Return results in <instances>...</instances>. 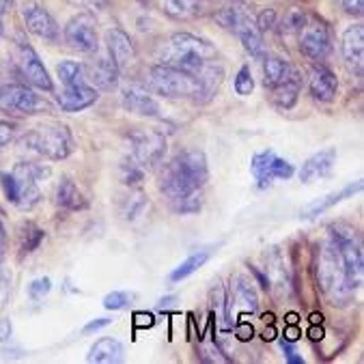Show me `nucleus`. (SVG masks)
<instances>
[{"label":"nucleus","instance_id":"29","mask_svg":"<svg viewBox=\"0 0 364 364\" xmlns=\"http://www.w3.org/2000/svg\"><path fill=\"white\" fill-rule=\"evenodd\" d=\"M56 203H58V207L69 209V211H76V209L87 207V200H85L82 192L78 190V186L71 179H63L60 181V186L56 190Z\"/></svg>","mask_w":364,"mask_h":364},{"label":"nucleus","instance_id":"3","mask_svg":"<svg viewBox=\"0 0 364 364\" xmlns=\"http://www.w3.org/2000/svg\"><path fill=\"white\" fill-rule=\"evenodd\" d=\"M215 22L220 24L223 28L227 31H233L244 50L261 60L265 58V41H263V33L259 31L257 22H255V16L250 11V7L244 3V0H233V3H229L227 7H223L220 11L215 14Z\"/></svg>","mask_w":364,"mask_h":364},{"label":"nucleus","instance_id":"28","mask_svg":"<svg viewBox=\"0 0 364 364\" xmlns=\"http://www.w3.org/2000/svg\"><path fill=\"white\" fill-rule=\"evenodd\" d=\"M291 67L289 60L280 58V56H267L263 63V82L267 89H274L276 85H280L289 74H291Z\"/></svg>","mask_w":364,"mask_h":364},{"label":"nucleus","instance_id":"8","mask_svg":"<svg viewBox=\"0 0 364 364\" xmlns=\"http://www.w3.org/2000/svg\"><path fill=\"white\" fill-rule=\"evenodd\" d=\"M48 175V171H43L37 164L31 162H20L14 171H11V179H14V205H18L20 209H33L39 198L41 192L37 188V179Z\"/></svg>","mask_w":364,"mask_h":364},{"label":"nucleus","instance_id":"25","mask_svg":"<svg viewBox=\"0 0 364 364\" xmlns=\"http://www.w3.org/2000/svg\"><path fill=\"white\" fill-rule=\"evenodd\" d=\"M362 190V179H358L355 183H349V186H345L343 190H338V192H330L328 196H323V198H317V200H313L311 205H306L304 209H302V218H317L319 213H323V211H328L330 207H334L336 203H341V200H345V198H349V196H353L355 192H360Z\"/></svg>","mask_w":364,"mask_h":364},{"label":"nucleus","instance_id":"42","mask_svg":"<svg viewBox=\"0 0 364 364\" xmlns=\"http://www.w3.org/2000/svg\"><path fill=\"white\" fill-rule=\"evenodd\" d=\"M252 326L250 323H246V321H240L237 323V338L240 341H248V338H252Z\"/></svg>","mask_w":364,"mask_h":364},{"label":"nucleus","instance_id":"35","mask_svg":"<svg viewBox=\"0 0 364 364\" xmlns=\"http://www.w3.org/2000/svg\"><path fill=\"white\" fill-rule=\"evenodd\" d=\"M50 289H52V282L50 278H37L28 284V296L33 300H43V296L50 294Z\"/></svg>","mask_w":364,"mask_h":364},{"label":"nucleus","instance_id":"39","mask_svg":"<svg viewBox=\"0 0 364 364\" xmlns=\"http://www.w3.org/2000/svg\"><path fill=\"white\" fill-rule=\"evenodd\" d=\"M110 323H112V319H108V317L93 319V321H89V323L85 326V334H93V332H97V330H104V328H108Z\"/></svg>","mask_w":364,"mask_h":364},{"label":"nucleus","instance_id":"19","mask_svg":"<svg viewBox=\"0 0 364 364\" xmlns=\"http://www.w3.org/2000/svg\"><path fill=\"white\" fill-rule=\"evenodd\" d=\"M89 82H93L100 91H112L119 85V67L110 58V54H100L97 60H93L91 67H85Z\"/></svg>","mask_w":364,"mask_h":364},{"label":"nucleus","instance_id":"15","mask_svg":"<svg viewBox=\"0 0 364 364\" xmlns=\"http://www.w3.org/2000/svg\"><path fill=\"white\" fill-rule=\"evenodd\" d=\"M22 20H24V26L37 35L39 39H46V41H56L58 39V26H56V20L50 16L48 9H43L39 3L35 0H26L22 3Z\"/></svg>","mask_w":364,"mask_h":364},{"label":"nucleus","instance_id":"27","mask_svg":"<svg viewBox=\"0 0 364 364\" xmlns=\"http://www.w3.org/2000/svg\"><path fill=\"white\" fill-rule=\"evenodd\" d=\"M164 11L175 20H194L205 16L207 0H166Z\"/></svg>","mask_w":364,"mask_h":364},{"label":"nucleus","instance_id":"44","mask_svg":"<svg viewBox=\"0 0 364 364\" xmlns=\"http://www.w3.org/2000/svg\"><path fill=\"white\" fill-rule=\"evenodd\" d=\"M309 336H311L313 341H321V338H323V330H321V328H311V330H309Z\"/></svg>","mask_w":364,"mask_h":364},{"label":"nucleus","instance_id":"46","mask_svg":"<svg viewBox=\"0 0 364 364\" xmlns=\"http://www.w3.org/2000/svg\"><path fill=\"white\" fill-rule=\"evenodd\" d=\"M9 5H11V0H0V16H3L9 9Z\"/></svg>","mask_w":364,"mask_h":364},{"label":"nucleus","instance_id":"31","mask_svg":"<svg viewBox=\"0 0 364 364\" xmlns=\"http://www.w3.org/2000/svg\"><path fill=\"white\" fill-rule=\"evenodd\" d=\"M211 257V252L209 250H198V252H194V255H190L183 263H179L173 272H171V280L173 282H179V280H183V278H188L190 274H194L198 267H203L205 263H207V259Z\"/></svg>","mask_w":364,"mask_h":364},{"label":"nucleus","instance_id":"21","mask_svg":"<svg viewBox=\"0 0 364 364\" xmlns=\"http://www.w3.org/2000/svg\"><path fill=\"white\" fill-rule=\"evenodd\" d=\"M309 89H311V95L317 100V102H323V104H330L334 97H336V91H338V80L332 71L323 65H315L311 69V76H309Z\"/></svg>","mask_w":364,"mask_h":364},{"label":"nucleus","instance_id":"9","mask_svg":"<svg viewBox=\"0 0 364 364\" xmlns=\"http://www.w3.org/2000/svg\"><path fill=\"white\" fill-rule=\"evenodd\" d=\"M0 110L18 112V114H35L43 110L48 112L50 104L26 85H3L0 87Z\"/></svg>","mask_w":364,"mask_h":364},{"label":"nucleus","instance_id":"43","mask_svg":"<svg viewBox=\"0 0 364 364\" xmlns=\"http://www.w3.org/2000/svg\"><path fill=\"white\" fill-rule=\"evenodd\" d=\"M300 336H302V332L298 330V326H296V323H289V328L284 330V338H287V343H296Z\"/></svg>","mask_w":364,"mask_h":364},{"label":"nucleus","instance_id":"48","mask_svg":"<svg viewBox=\"0 0 364 364\" xmlns=\"http://www.w3.org/2000/svg\"><path fill=\"white\" fill-rule=\"evenodd\" d=\"M140 3H149V0H140Z\"/></svg>","mask_w":364,"mask_h":364},{"label":"nucleus","instance_id":"45","mask_svg":"<svg viewBox=\"0 0 364 364\" xmlns=\"http://www.w3.org/2000/svg\"><path fill=\"white\" fill-rule=\"evenodd\" d=\"M5 255V231H3V225H0V259Z\"/></svg>","mask_w":364,"mask_h":364},{"label":"nucleus","instance_id":"30","mask_svg":"<svg viewBox=\"0 0 364 364\" xmlns=\"http://www.w3.org/2000/svg\"><path fill=\"white\" fill-rule=\"evenodd\" d=\"M58 78L65 87H74V85H80V82H87V71H85V65L82 63H76V60H60L58 67Z\"/></svg>","mask_w":364,"mask_h":364},{"label":"nucleus","instance_id":"34","mask_svg":"<svg viewBox=\"0 0 364 364\" xmlns=\"http://www.w3.org/2000/svg\"><path fill=\"white\" fill-rule=\"evenodd\" d=\"M127 306H129V294H125V291H112V294L104 298V309L108 311H123Z\"/></svg>","mask_w":364,"mask_h":364},{"label":"nucleus","instance_id":"33","mask_svg":"<svg viewBox=\"0 0 364 364\" xmlns=\"http://www.w3.org/2000/svg\"><path fill=\"white\" fill-rule=\"evenodd\" d=\"M233 87H235V93L242 95V97H246V95H250V93L255 91V80H252V74H250V67H248V65H244V67L237 71Z\"/></svg>","mask_w":364,"mask_h":364},{"label":"nucleus","instance_id":"41","mask_svg":"<svg viewBox=\"0 0 364 364\" xmlns=\"http://www.w3.org/2000/svg\"><path fill=\"white\" fill-rule=\"evenodd\" d=\"M136 328H151L156 321H154V315L149 313H136Z\"/></svg>","mask_w":364,"mask_h":364},{"label":"nucleus","instance_id":"11","mask_svg":"<svg viewBox=\"0 0 364 364\" xmlns=\"http://www.w3.org/2000/svg\"><path fill=\"white\" fill-rule=\"evenodd\" d=\"M300 50L311 60H326L332 54V35L326 22L311 18L300 31Z\"/></svg>","mask_w":364,"mask_h":364},{"label":"nucleus","instance_id":"37","mask_svg":"<svg viewBox=\"0 0 364 364\" xmlns=\"http://www.w3.org/2000/svg\"><path fill=\"white\" fill-rule=\"evenodd\" d=\"M14 134H16V127L9 121H0V147L9 144L14 140Z\"/></svg>","mask_w":364,"mask_h":364},{"label":"nucleus","instance_id":"17","mask_svg":"<svg viewBox=\"0 0 364 364\" xmlns=\"http://www.w3.org/2000/svg\"><path fill=\"white\" fill-rule=\"evenodd\" d=\"M97 97H100L97 89L87 80V82H80L74 87H65V91L58 95V106L65 112H80V110L93 106L97 102Z\"/></svg>","mask_w":364,"mask_h":364},{"label":"nucleus","instance_id":"16","mask_svg":"<svg viewBox=\"0 0 364 364\" xmlns=\"http://www.w3.org/2000/svg\"><path fill=\"white\" fill-rule=\"evenodd\" d=\"M123 108L138 117H160V104L154 100L151 91L142 85H125L121 91Z\"/></svg>","mask_w":364,"mask_h":364},{"label":"nucleus","instance_id":"5","mask_svg":"<svg viewBox=\"0 0 364 364\" xmlns=\"http://www.w3.org/2000/svg\"><path fill=\"white\" fill-rule=\"evenodd\" d=\"M149 89L171 100H177V97H190V100L203 97L205 100L198 78H194L188 71H181L177 67H168L162 63L149 69Z\"/></svg>","mask_w":364,"mask_h":364},{"label":"nucleus","instance_id":"4","mask_svg":"<svg viewBox=\"0 0 364 364\" xmlns=\"http://www.w3.org/2000/svg\"><path fill=\"white\" fill-rule=\"evenodd\" d=\"M328 240L334 244V248L341 255L343 269H345V287L351 294L353 289L360 287L362 274H364V255H362V244L358 237V231L349 225H332L328 229Z\"/></svg>","mask_w":364,"mask_h":364},{"label":"nucleus","instance_id":"14","mask_svg":"<svg viewBox=\"0 0 364 364\" xmlns=\"http://www.w3.org/2000/svg\"><path fill=\"white\" fill-rule=\"evenodd\" d=\"M16 60L20 67V74L26 78L28 85H33L35 89H41V91H52V80L48 76V69L43 67L39 54L28 43H22V41L18 43Z\"/></svg>","mask_w":364,"mask_h":364},{"label":"nucleus","instance_id":"22","mask_svg":"<svg viewBox=\"0 0 364 364\" xmlns=\"http://www.w3.org/2000/svg\"><path fill=\"white\" fill-rule=\"evenodd\" d=\"M334 162H336V149L334 147H328V149H321L319 154L311 156L302 168H300V181L302 183H313L326 175L332 173L334 168Z\"/></svg>","mask_w":364,"mask_h":364},{"label":"nucleus","instance_id":"24","mask_svg":"<svg viewBox=\"0 0 364 364\" xmlns=\"http://www.w3.org/2000/svg\"><path fill=\"white\" fill-rule=\"evenodd\" d=\"M300 91H302V78H300V74L296 69H291V74L280 85H276L272 89V100H274V104L278 108L289 110V108L296 106V102L300 97Z\"/></svg>","mask_w":364,"mask_h":364},{"label":"nucleus","instance_id":"10","mask_svg":"<svg viewBox=\"0 0 364 364\" xmlns=\"http://www.w3.org/2000/svg\"><path fill=\"white\" fill-rule=\"evenodd\" d=\"M65 41L69 48H74L82 54H97L100 52V35L97 22L89 14H80L71 18L65 26Z\"/></svg>","mask_w":364,"mask_h":364},{"label":"nucleus","instance_id":"20","mask_svg":"<svg viewBox=\"0 0 364 364\" xmlns=\"http://www.w3.org/2000/svg\"><path fill=\"white\" fill-rule=\"evenodd\" d=\"M106 52L110 54V58L114 60L119 71L123 67H127L134 60V56H136L134 41L129 39V35L125 31H121L117 26L106 31Z\"/></svg>","mask_w":364,"mask_h":364},{"label":"nucleus","instance_id":"2","mask_svg":"<svg viewBox=\"0 0 364 364\" xmlns=\"http://www.w3.org/2000/svg\"><path fill=\"white\" fill-rule=\"evenodd\" d=\"M215 56H218L215 48L207 39H200L190 33H175L164 46L160 54V63L188 71V74L198 78L215 60Z\"/></svg>","mask_w":364,"mask_h":364},{"label":"nucleus","instance_id":"12","mask_svg":"<svg viewBox=\"0 0 364 364\" xmlns=\"http://www.w3.org/2000/svg\"><path fill=\"white\" fill-rule=\"evenodd\" d=\"M319 280H321L323 289L332 296H347L349 294L347 287H345V269H343L341 255L330 240L323 244L321 255H319Z\"/></svg>","mask_w":364,"mask_h":364},{"label":"nucleus","instance_id":"6","mask_svg":"<svg viewBox=\"0 0 364 364\" xmlns=\"http://www.w3.org/2000/svg\"><path fill=\"white\" fill-rule=\"evenodd\" d=\"M28 149L48 160H65L74 151V138L65 125H41L26 136Z\"/></svg>","mask_w":364,"mask_h":364},{"label":"nucleus","instance_id":"47","mask_svg":"<svg viewBox=\"0 0 364 364\" xmlns=\"http://www.w3.org/2000/svg\"><path fill=\"white\" fill-rule=\"evenodd\" d=\"M263 338H265V341H272V338H274V328H269V330H265V334H263Z\"/></svg>","mask_w":364,"mask_h":364},{"label":"nucleus","instance_id":"1","mask_svg":"<svg viewBox=\"0 0 364 364\" xmlns=\"http://www.w3.org/2000/svg\"><path fill=\"white\" fill-rule=\"evenodd\" d=\"M209 179L207 158L198 149H188L164 164L160 190L177 213H196L203 205V188Z\"/></svg>","mask_w":364,"mask_h":364},{"label":"nucleus","instance_id":"38","mask_svg":"<svg viewBox=\"0 0 364 364\" xmlns=\"http://www.w3.org/2000/svg\"><path fill=\"white\" fill-rule=\"evenodd\" d=\"M341 5L349 16H362L364 14V0H341Z\"/></svg>","mask_w":364,"mask_h":364},{"label":"nucleus","instance_id":"13","mask_svg":"<svg viewBox=\"0 0 364 364\" xmlns=\"http://www.w3.org/2000/svg\"><path fill=\"white\" fill-rule=\"evenodd\" d=\"M250 171H252L255 179L259 181V186L265 188L276 179H289L294 175V164L287 162L284 158H280L274 151H261L252 158Z\"/></svg>","mask_w":364,"mask_h":364},{"label":"nucleus","instance_id":"18","mask_svg":"<svg viewBox=\"0 0 364 364\" xmlns=\"http://www.w3.org/2000/svg\"><path fill=\"white\" fill-rule=\"evenodd\" d=\"M343 58L351 71L362 76V65H364V26L353 24L343 33Z\"/></svg>","mask_w":364,"mask_h":364},{"label":"nucleus","instance_id":"32","mask_svg":"<svg viewBox=\"0 0 364 364\" xmlns=\"http://www.w3.org/2000/svg\"><path fill=\"white\" fill-rule=\"evenodd\" d=\"M309 16L302 7H291L282 18V33H300Z\"/></svg>","mask_w":364,"mask_h":364},{"label":"nucleus","instance_id":"26","mask_svg":"<svg viewBox=\"0 0 364 364\" xmlns=\"http://www.w3.org/2000/svg\"><path fill=\"white\" fill-rule=\"evenodd\" d=\"M87 360L95 364H117L123 360V345L117 338H100L91 347Z\"/></svg>","mask_w":364,"mask_h":364},{"label":"nucleus","instance_id":"23","mask_svg":"<svg viewBox=\"0 0 364 364\" xmlns=\"http://www.w3.org/2000/svg\"><path fill=\"white\" fill-rule=\"evenodd\" d=\"M231 306H240L244 309V313H257L259 309V298H257V291L252 289V284L246 280V278H235V284H233V296L229 298L227 302V326H231Z\"/></svg>","mask_w":364,"mask_h":364},{"label":"nucleus","instance_id":"7","mask_svg":"<svg viewBox=\"0 0 364 364\" xmlns=\"http://www.w3.org/2000/svg\"><path fill=\"white\" fill-rule=\"evenodd\" d=\"M132 144V160L140 168H154L164 160L166 154V138L156 129H136L129 134Z\"/></svg>","mask_w":364,"mask_h":364},{"label":"nucleus","instance_id":"40","mask_svg":"<svg viewBox=\"0 0 364 364\" xmlns=\"http://www.w3.org/2000/svg\"><path fill=\"white\" fill-rule=\"evenodd\" d=\"M282 351H284V355H287V360H289L291 364H302V362H304V358H302V355H296V349L291 347L287 341H282Z\"/></svg>","mask_w":364,"mask_h":364},{"label":"nucleus","instance_id":"36","mask_svg":"<svg viewBox=\"0 0 364 364\" xmlns=\"http://www.w3.org/2000/svg\"><path fill=\"white\" fill-rule=\"evenodd\" d=\"M255 22H257L259 31L265 33V31H269V28L276 26V11H274V9H263V11L259 14V18H255Z\"/></svg>","mask_w":364,"mask_h":364}]
</instances>
